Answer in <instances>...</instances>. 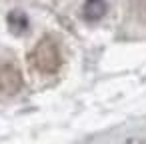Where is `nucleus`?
<instances>
[{
	"mask_svg": "<svg viewBox=\"0 0 146 144\" xmlns=\"http://www.w3.org/2000/svg\"><path fill=\"white\" fill-rule=\"evenodd\" d=\"M28 60H30L34 70L42 72V74H54L62 66V52H60L58 42L52 36H44L32 48Z\"/></svg>",
	"mask_w": 146,
	"mask_h": 144,
	"instance_id": "obj_1",
	"label": "nucleus"
},
{
	"mask_svg": "<svg viewBox=\"0 0 146 144\" xmlns=\"http://www.w3.org/2000/svg\"><path fill=\"white\" fill-rule=\"evenodd\" d=\"M20 88H22V72L14 64H2L0 66V92L12 96Z\"/></svg>",
	"mask_w": 146,
	"mask_h": 144,
	"instance_id": "obj_2",
	"label": "nucleus"
},
{
	"mask_svg": "<svg viewBox=\"0 0 146 144\" xmlns=\"http://www.w3.org/2000/svg\"><path fill=\"white\" fill-rule=\"evenodd\" d=\"M106 14V2L104 0H84L82 6V16L88 22H96Z\"/></svg>",
	"mask_w": 146,
	"mask_h": 144,
	"instance_id": "obj_3",
	"label": "nucleus"
},
{
	"mask_svg": "<svg viewBox=\"0 0 146 144\" xmlns=\"http://www.w3.org/2000/svg\"><path fill=\"white\" fill-rule=\"evenodd\" d=\"M6 22H8V28L12 34L16 36H22L26 30H28V16L22 12V10H12L8 16H6Z\"/></svg>",
	"mask_w": 146,
	"mask_h": 144,
	"instance_id": "obj_4",
	"label": "nucleus"
}]
</instances>
